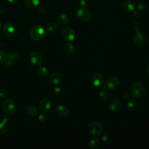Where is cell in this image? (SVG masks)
<instances>
[{
  "label": "cell",
  "instance_id": "9c48e42d",
  "mask_svg": "<svg viewBox=\"0 0 149 149\" xmlns=\"http://www.w3.org/2000/svg\"><path fill=\"white\" fill-rule=\"evenodd\" d=\"M132 40L136 44L142 45L145 43L146 39L145 36L142 33L137 31L132 36Z\"/></svg>",
  "mask_w": 149,
  "mask_h": 149
},
{
  "label": "cell",
  "instance_id": "f1b7e54d",
  "mask_svg": "<svg viewBox=\"0 0 149 149\" xmlns=\"http://www.w3.org/2000/svg\"><path fill=\"white\" fill-rule=\"evenodd\" d=\"M7 58L6 54L2 50H0V63H2L6 61Z\"/></svg>",
  "mask_w": 149,
  "mask_h": 149
},
{
  "label": "cell",
  "instance_id": "74e56055",
  "mask_svg": "<svg viewBox=\"0 0 149 149\" xmlns=\"http://www.w3.org/2000/svg\"><path fill=\"white\" fill-rule=\"evenodd\" d=\"M146 72H147V73L149 75V65H148V66L147 67V70H146Z\"/></svg>",
  "mask_w": 149,
  "mask_h": 149
},
{
  "label": "cell",
  "instance_id": "83f0119b",
  "mask_svg": "<svg viewBox=\"0 0 149 149\" xmlns=\"http://www.w3.org/2000/svg\"><path fill=\"white\" fill-rule=\"evenodd\" d=\"M47 30L49 33H54L57 29V26L55 23H49L46 27Z\"/></svg>",
  "mask_w": 149,
  "mask_h": 149
},
{
  "label": "cell",
  "instance_id": "e575fe53",
  "mask_svg": "<svg viewBox=\"0 0 149 149\" xmlns=\"http://www.w3.org/2000/svg\"><path fill=\"white\" fill-rule=\"evenodd\" d=\"M133 15H134V16L135 17H136V18H139L140 17V16H141V14H140V13L139 12H137V11H133Z\"/></svg>",
  "mask_w": 149,
  "mask_h": 149
},
{
  "label": "cell",
  "instance_id": "f35d334b",
  "mask_svg": "<svg viewBox=\"0 0 149 149\" xmlns=\"http://www.w3.org/2000/svg\"><path fill=\"white\" fill-rule=\"evenodd\" d=\"M2 28V24H1V23H0V30H1Z\"/></svg>",
  "mask_w": 149,
  "mask_h": 149
},
{
  "label": "cell",
  "instance_id": "2e32d148",
  "mask_svg": "<svg viewBox=\"0 0 149 149\" xmlns=\"http://www.w3.org/2000/svg\"><path fill=\"white\" fill-rule=\"evenodd\" d=\"M62 79V74L59 72L53 73L49 77V82L52 84H58Z\"/></svg>",
  "mask_w": 149,
  "mask_h": 149
},
{
  "label": "cell",
  "instance_id": "836d02e7",
  "mask_svg": "<svg viewBox=\"0 0 149 149\" xmlns=\"http://www.w3.org/2000/svg\"><path fill=\"white\" fill-rule=\"evenodd\" d=\"M54 92L55 93V94H57V95H60L62 94V91L61 90V88L58 87H56L54 88Z\"/></svg>",
  "mask_w": 149,
  "mask_h": 149
},
{
  "label": "cell",
  "instance_id": "44dd1931",
  "mask_svg": "<svg viewBox=\"0 0 149 149\" xmlns=\"http://www.w3.org/2000/svg\"><path fill=\"white\" fill-rule=\"evenodd\" d=\"M99 96L101 99L103 100H106L108 98L109 94L107 89L104 87H101V88L99 92Z\"/></svg>",
  "mask_w": 149,
  "mask_h": 149
},
{
  "label": "cell",
  "instance_id": "d6a6232c",
  "mask_svg": "<svg viewBox=\"0 0 149 149\" xmlns=\"http://www.w3.org/2000/svg\"><path fill=\"white\" fill-rule=\"evenodd\" d=\"M89 0H80V5L81 6L84 8L87 6L89 4Z\"/></svg>",
  "mask_w": 149,
  "mask_h": 149
},
{
  "label": "cell",
  "instance_id": "ac0fdd59",
  "mask_svg": "<svg viewBox=\"0 0 149 149\" xmlns=\"http://www.w3.org/2000/svg\"><path fill=\"white\" fill-rule=\"evenodd\" d=\"M7 122L8 120L6 118H3L0 122V134H5L6 133L8 129Z\"/></svg>",
  "mask_w": 149,
  "mask_h": 149
},
{
  "label": "cell",
  "instance_id": "4fadbf2b",
  "mask_svg": "<svg viewBox=\"0 0 149 149\" xmlns=\"http://www.w3.org/2000/svg\"><path fill=\"white\" fill-rule=\"evenodd\" d=\"M55 112L59 117L66 118L69 115V109L64 105H59L56 108Z\"/></svg>",
  "mask_w": 149,
  "mask_h": 149
},
{
  "label": "cell",
  "instance_id": "ba28073f",
  "mask_svg": "<svg viewBox=\"0 0 149 149\" xmlns=\"http://www.w3.org/2000/svg\"><path fill=\"white\" fill-rule=\"evenodd\" d=\"M5 35L8 37H12L16 33V27L12 23H6L3 27Z\"/></svg>",
  "mask_w": 149,
  "mask_h": 149
},
{
  "label": "cell",
  "instance_id": "7402d4cb",
  "mask_svg": "<svg viewBox=\"0 0 149 149\" xmlns=\"http://www.w3.org/2000/svg\"><path fill=\"white\" fill-rule=\"evenodd\" d=\"M26 111L29 115H32V116H34V115H36L38 113V108L36 106H35L34 105H29L27 107Z\"/></svg>",
  "mask_w": 149,
  "mask_h": 149
},
{
  "label": "cell",
  "instance_id": "8fae6325",
  "mask_svg": "<svg viewBox=\"0 0 149 149\" xmlns=\"http://www.w3.org/2000/svg\"><path fill=\"white\" fill-rule=\"evenodd\" d=\"M120 84L119 79L117 77H111L108 78L106 81L105 84L109 89H115L117 88Z\"/></svg>",
  "mask_w": 149,
  "mask_h": 149
},
{
  "label": "cell",
  "instance_id": "3957f363",
  "mask_svg": "<svg viewBox=\"0 0 149 149\" xmlns=\"http://www.w3.org/2000/svg\"><path fill=\"white\" fill-rule=\"evenodd\" d=\"M145 88L144 85L140 81H134L131 86L130 92L133 97L136 98H140L144 94Z\"/></svg>",
  "mask_w": 149,
  "mask_h": 149
},
{
  "label": "cell",
  "instance_id": "f546056e",
  "mask_svg": "<svg viewBox=\"0 0 149 149\" xmlns=\"http://www.w3.org/2000/svg\"><path fill=\"white\" fill-rule=\"evenodd\" d=\"M38 120L41 123L45 122L47 120V115L45 113H42L40 114V115L38 117Z\"/></svg>",
  "mask_w": 149,
  "mask_h": 149
},
{
  "label": "cell",
  "instance_id": "52a82bcc",
  "mask_svg": "<svg viewBox=\"0 0 149 149\" xmlns=\"http://www.w3.org/2000/svg\"><path fill=\"white\" fill-rule=\"evenodd\" d=\"M91 81L93 86L97 87H101L104 83V79L101 73L95 72L91 77Z\"/></svg>",
  "mask_w": 149,
  "mask_h": 149
},
{
  "label": "cell",
  "instance_id": "6da1fadb",
  "mask_svg": "<svg viewBox=\"0 0 149 149\" xmlns=\"http://www.w3.org/2000/svg\"><path fill=\"white\" fill-rule=\"evenodd\" d=\"M30 36L35 41H41L45 36V30L41 26L35 25L30 31Z\"/></svg>",
  "mask_w": 149,
  "mask_h": 149
},
{
  "label": "cell",
  "instance_id": "7c38bea8",
  "mask_svg": "<svg viewBox=\"0 0 149 149\" xmlns=\"http://www.w3.org/2000/svg\"><path fill=\"white\" fill-rule=\"evenodd\" d=\"M121 8L125 12H132L134 10L135 6L133 1L130 0H126L122 2Z\"/></svg>",
  "mask_w": 149,
  "mask_h": 149
},
{
  "label": "cell",
  "instance_id": "5b68a950",
  "mask_svg": "<svg viewBox=\"0 0 149 149\" xmlns=\"http://www.w3.org/2000/svg\"><path fill=\"white\" fill-rule=\"evenodd\" d=\"M88 131L91 135L98 136L102 133L103 131V126L102 124L98 122H93L89 125Z\"/></svg>",
  "mask_w": 149,
  "mask_h": 149
},
{
  "label": "cell",
  "instance_id": "8992f818",
  "mask_svg": "<svg viewBox=\"0 0 149 149\" xmlns=\"http://www.w3.org/2000/svg\"><path fill=\"white\" fill-rule=\"evenodd\" d=\"M62 37L68 42H72L76 37V33L73 29L70 27H65L61 31Z\"/></svg>",
  "mask_w": 149,
  "mask_h": 149
},
{
  "label": "cell",
  "instance_id": "d6986e66",
  "mask_svg": "<svg viewBox=\"0 0 149 149\" xmlns=\"http://www.w3.org/2000/svg\"><path fill=\"white\" fill-rule=\"evenodd\" d=\"M57 21L59 23L62 24H67L69 22V19L67 15L65 13H61L57 16Z\"/></svg>",
  "mask_w": 149,
  "mask_h": 149
},
{
  "label": "cell",
  "instance_id": "d4e9b609",
  "mask_svg": "<svg viewBox=\"0 0 149 149\" xmlns=\"http://www.w3.org/2000/svg\"><path fill=\"white\" fill-rule=\"evenodd\" d=\"M88 146L90 148L96 149L100 146V141L97 139H93L89 141Z\"/></svg>",
  "mask_w": 149,
  "mask_h": 149
},
{
  "label": "cell",
  "instance_id": "1f68e13d",
  "mask_svg": "<svg viewBox=\"0 0 149 149\" xmlns=\"http://www.w3.org/2000/svg\"><path fill=\"white\" fill-rule=\"evenodd\" d=\"M132 27H133V29L135 31H138L139 29V27H140L139 23L136 20H134L133 22V24H132Z\"/></svg>",
  "mask_w": 149,
  "mask_h": 149
},
{
  "label": "cell",
  "instance_id": "7a4b0ae2",
  "mask_svg": "<svg viewBox=\"0 0 149 149\" xmlns=\"http://www.w3.org/2000/svg\"><path fill=\"white\" fill-rule=\"evenodd\" d=\"M76 19L81 22H87L91 19L92 14L87 9L81 7L76 12L75 14Z\"/></svg>",
  "mask_w": 149,
  "mask_h": 149
},
{
  "label": "cell",
  "instance_id": "484cf974",
  "mask_svg": "<svg viewBox=\"0 0 149 149\" xmlns=\"http://www.w3.org/2000/svg\"><path fill=\"white\" fill-rule=\"evenodd\" d=\"M127 107L129 111H134L136 107V101L132 99L129 100L127 104Z\"/></svg>",
  "mask_w": 149,
  "mask_h": 149
},
{
  "label": "cell",
  "instance_id": "d590c367",
  "mask_svg": "<svg viewBox=\"0 0 149 149\" xmlns=\"http://www.w3.org/2000/svg\"><path fill=\"white\" fill-rule=\"evenodd\" d=\"M7 1L10 3H15L17 0H7Z\"/></svg>",
  "mask_w": 149,
  "mask_h": 149
},
{
  "label": "cell",
  "instance_id": "ffe728a7",
  "mask_svg": "<svg viewBox=\"0 0 149 149\" xmlns=\"http://www.w3.org/2000/svg\"><path fill=\"white\" fill-rule=\"evenodd\" d=\"M24 2L25 5L30 8H36L40 4L39 0H24Z\"/></svg>",
  "mask_w": 149,
  "mask_h": 149
},
{
  "label": "cell",
  "instance_id": "277c9868",
  "mask_svg": "<svg viewBox=\"0 0 149 149\" xmlns=\"http://www.w3.org/2000/svg\"><path fill=\"white\" fill-rule=\"evenodd\" d=\"M2 110L6 114L10 115L15 113L17 109L15 102L11 99H6L1 104Z\"/></svg>",
  "mask_w": 149,
  "mask_h": 149
},
{
  "label": "cell",
  "instance_id": "4316f807",
  "mask_svg": "<svg viewBox=\"0 0 149 149\" xmlns=\"http://www.w3.org/2000/svg\"><path fill=\"white\" fill-rule=\"evenodd\" d=\"M148 8V3L146 2H140L137 4V9L140 11H144Z\"/></svg>",
  "mask_w": 149,
  "mask_h": 149
},
{
  "label": "cell",
  "instance_id": "5bb4252c",
  "mask_svg": "<svg viewBox=\"0 0 149 149\" xmlns=\"http://www.w3.org/2000/svg\"><path fill=\"white\" fill-rule=\"evenodd\" d=\"M52 102L48 98H45L42 99L39 104L40 109L44 112H47L51 107Z\"/></svg>",
  "mask_w": 149,
  "mask_h": 149
},
{
  "label": "cell",
  "instance_id": "30bf717a",
  "mask_svg": "<svg viewBox=\"0 0 149 149\" xmlns=\"http://www.w3.org/2000/svg\"><path fill=\"white\" fill-rule=\"evenodd\" d=\"M30 61L33 65L38 66L42 63V58L39 52L35 51L31 52L30 55Z\"/></svg>",
  "mask_w": 149,
  "mask_h": 149
},
{
  "label": "cell",
  "instance_id": "603a6c76",
  "mask_svg": "<svg viewBox=\"0 0 149 149\" xmlns=\"http://www.w3.org/2000/svg\"><path fill=\"white\" fill-rule=\"evenodd\" d=\"M66 51L67 54L70 56L73 55L76 52V47L75 45L72 43H68L66 45Z\"/></svg>",
  "mask_w": 149,
  "mask_h": 149
},
{
  "label": "cell",
  "instance_id": "cb8c5ba5",
  "mask_svg": "<svg viewBox=\"0 0 149 149\" xmlns=\"http://www.w3.org/2000/svg\"><path fill=\"white\" fill-rule=\"evenodd\" d=\"M37 74L41 76V77H45L46 76H47V74H48V70L47 69V68H46L44 66H40L38 67L36 70Z\"/></svg>",
  "mask_w": 149,
  "mask_h": 149
},
{
  "label": "cell",
  "instance_id": "9a60e30c",
  "mask_svg": "<svg viewBox=\"0 0 149 149\" xmlns=\"http://www.w3.org/2000/svg\"><path fill=\"white\" fill-rule=\"evenodd\" d=\"M6 59L7 60L6 61V65L8 66H12L13 64L17 60L18 55L16 52L12 51L8 54Z\"/></svg>",
  "mask_w": 149,
  "mask_h": 149
},
{
  "label": "cell",
  "instance_id": "4dcf8cb0",
  "mask_svg": "<svg viewBox=\"0 0 149 149\" xmlns=\"http://www.w3.org/2000/svg\"><path fill=\"white\" fill-rule=\"evenodd\" d=\"M8 91L5 88L0 89V97L2 98H6L8 97Z\"/></svg>",
  "mask_w": 149,
  "mask_h": 149
},
{
  "label": "cell",
  "instance_id": "ab89813d",
  "mask_svg": "<svg viewBox=\"0 0 149 149\" xmlns=\"http://www.w3.org/2000/svg\"><path fill=\"white\" fill-rule=\"evenodd\" d=\"M0 102H1V100H0Z\"/></svg>",
  "mask_w": 149,
  "mask_h": 149
},
{
  "label": "cell",
  "instance_id": "8d00e7d4",
  "mask_svg": "<svg viewBox=\"0 0 149 149\" xmlns=\"http://www.w3.org/2000/svg\"><path fill=\"white\" fill-rule=\"evenodd\" d=\"M102 141H107L108 140V139H107L106 136H104L102 137Z\"/></svg>",
  "mask_w": 149,
  "mask_h": 149
},
{
  "label": "cell",
  "instance_id": "e0dca14e",
  "mask_svg": "<svg viewBox=\"0 0 149 149\" xmlns=\"http://www.w3.org/2000/svg\"><path fill=\"white\" fill-rule=\"evenodd\" d=\"M121 107V103L120 101L118 100H113L111 101L109 105V109L113 112H116L118 111Z\"/></svg>",
  "mask_w": 149,
  "mask_h": 149
}]
</instances>
